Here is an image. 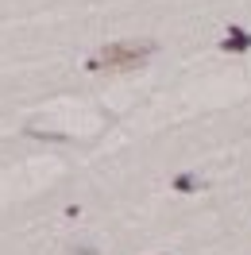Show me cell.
<instances>
[{"label":"cell","mask_w":251,"mask_h":255,"mask_svg":"<svg viewBox=\"0 0 251 255\" xmlns=\"http://www.w3.org/2000/svg\"><path fill=\"white\" fill-rule=\"evenodd\" d=\"M155 54V43H109V47H101L89 70H131V66H143L147 58Z\"/></svg>","instance_id":"6da1fadb"},{"label":"cell","mask_w":251,"mask_h":255,"mask_svg":"<svg viewBox=\"0 0 251 255\" xmlns=\"http://www.w3.org/2000/svg\"><path fill=\"white\" fill-rule=\"evenodd\" d=\"M224 50H251V31L232 27V31H228V39H224Z\"/></svg>","instance_id":"7a4b0ae2"},{"label":"cell","mask_w":251,"mask_h":255,"mask_svg":"<svg viewBox=\"0 0 251 255\" xmlns=\"http://www.w3.org/2000/svg\"><path fill=\"white\" fill-rule=\"evenodd\" d=\"M174 186H178V190L186 193V190H193V178H189V174H182V178H178V182H174Z\"/></svg>","instance_id":"3957f363"}]
</instances>
